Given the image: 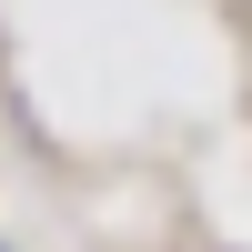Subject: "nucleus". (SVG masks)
Returning <instances> with one entry per match:
<instances>
[]
</instances>
